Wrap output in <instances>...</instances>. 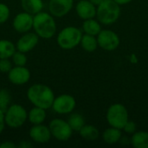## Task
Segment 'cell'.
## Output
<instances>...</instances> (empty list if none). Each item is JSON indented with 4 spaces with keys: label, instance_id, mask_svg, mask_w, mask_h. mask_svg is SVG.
Here are the masks:
<instances>
[{
    "label": "cell",
    "instance_id": "d6a6232c",
    "mask_svg": "<svg viewBox=\"0 0 148 148\" xmlns=\"http://www.w3.org/2000/svg\"><path fill=\"white\" fill-rule=\"evenodd\" d=\"M114 1H115L118 4H120V5H125V4H127V3H129L130 2H132L133 0H114Z\"/></svg>",
    "mask_w": 148,
    "mask_h": 148
},
{
    "label": "cell",
    "instance_id": "cb8c5ba5",
    "mask_svg": "<svg viewBox=\"0 0 148 148\" xmlns=\"http://www.w3.org/2000/svg\"><path fill=\"white\" fill-rule=\"evenodd\" d=\"M68 123L69 125V127H71V129L73 130V132H79L82 127L85 125V119L84 117L77 113L75 114H71L68 119Z\"/></svg>",
    "mask_w": 148,
    "mask_h": 148
},
{
    "label": "cell",
    "instance_id": "7c38bea8",
    "mask_svg": "<svg viewBox=\"0 0 148 148\" xmlns=\"http://www.w3.org/2000/svg\"><path fill=\"white\" fill-rule=\"evenodd\" d=\"M29 135L30 140L37 144L48 143L52 137L49 127L43 125V123L33 125L29 131Z\"/></svg>",
    "mask_w": 148,
    "mask_h": 148
},
{
    "label": "cell",
    "instance_id": "ba28073f",
    "mask_svg": "<svg viewBox=\"0 0 148 148\" xmlns=\"http://www.w3.org/2000/svg\"><path fill=\"white\" fill-rule=\"evenodd\" d=\"M76 106L75 99L68 94H63L55 97L51 108L59 114H68L73 112Z\"/></svg>",
    "mask_w": 148,
    "mask_h": 148
},
{
    "label": "cell",
    "instance_id": "5b68a950",
    "mask_svg": "<svg viewBox=\"0 0 148 148\" xmlns=\"http://www.w3.org/2000/svg\"><path fill=\"white\" fill-rule=\"evenodd\" d=\"M28 120L26 109L20 104H11L4 111L5 125L12 129L21 127Z\"/></svg>",
    "mask_w": 148,
    "mask_h": 148
},
{
    "label": "cell",
    "instance_id": "ac0fdd59",
    "mask_svg": "<svg viewBox=\"0 0 148 148\" xmlns=\"http://www.w3.org/2000/svg\"><path fill=\"white\" fill-rule=\"evenodd\" d=\"M100 23H101L98 20H95L94 18L84 20L82 23V30L85 34L96 36L101 30V26Z\"/></svg>",
    "mask_w": 148,
    "mask_h": 148
},
{
    "label": "cell",
    "instance_id": "4dcf8cb0",
    "mask_svg": "<svg viewBox=\"0 0 148 148\" xmlns=\"http://www.w3.org/2000/svg\"><path fill=\"white\" fill-rule=\"evenodd\" d=\"M17 147V146L16 144H14L12 141L10 140H7V141H3V143L0 144V148H16Z\"/></svg>",
    "mask_w": 148,
    "mask_h": 148
},
{
    "label": "cell",
    "instance_id": "2e32d148",
    "mask_svg": "<svg viewBox=\"0 0 148 148\" xmlns=\"http://www.w3.org/2000/svg\"><path fill=\"white\" fill-rule=\"evenodd\" d=\"M42 0H21V7L23 11L31 15H36L41 12L43 9Z\"/></svg>",
    "mask_w": 148,
    "mask_h": 148
},
{
    "label": "cell",
    "instance_id": "d6986e66",
    "mask_svg": "<svg viewBox=\"0 0 148 148\" xmlns=\"http://www.w3.org/2000/svg\"><path fill=\"white\" fill-rule=\"evenodd\" d=\"M121 138V131L119 128H115V127H110L108 128L104 131V133L102 134V139L103 140L109 145H113L115 144L117 142L120 141Z\"/></svg>",
    "mask_w": 148,
    "mask_h": 148
},
{
    "label": "cell",
    "instance_id": "4fadbf2b",
    "mask_svg": "<svg viewBox=\"0 0 148 148\" xmlns=\"http://www.w3.org/2000/svg\"><path fill=\"white\" fill-rule=\"evenodd\" d=\"M7 75L9 81L17 86L26 84L30 79V72L25 66H14Z\"/></svg>",
    "mask_w": 148,
    "mask_h": 148
},
{
    "label": "cell",
    "instance_id": "4316f807",
    "mask_svg": "<svg viewBox=\"0 0 148 148\" xmlns=\"http://www.w3.org/2000/svg\"><path fill=\"white\" fill-rule=\"evenodd\" d=\"M10 15V8L7 4L3 3H0V24L7 22Z\"/></svg>",
    "mask_w": 148,
    "mask_h": 148
},
{
    "label": "cell",
    "instance_id": "3957f363",
    "mask_svg": "<svg viewBox=\"0 0 148 148\" xmlns=\"http://www.w3.org/2000/svg\"><path fill=\"white\" fill-rule=\"evenodd\" d=\"M121 7L114 0H103L96 8V16L101 23L110 25L120 17Z\"/></svg>",
    "mask_w": 148,
    "mask_h": 148
},
{
    "label": "cell",
    "instance_id": "ffe728a7",
    "mask_svg": "<svg viewBox=\"0 0 148 148\" xmlns=\"http://www.w3.org/2000/svg\"><path fill=\"white\" fill-rule=\"evenodd\" d=\"M16 50V45L11 41L7 39L0 40V59L11 58Z\"/></svg>",
    "mask_w": 148,
    "mask_h": 148
},
{
    "label": "cell",
    "instance_id": "8992f818",
    "mask_svg": "<svg viewBox=\"0 0 148 148\" xmlns=\"http://www.w3.org/2000/svg\"><path fill=\"white\" fill-rule=\"evenodd\" d=\"M107 121L111 127L121 130L128 121V111L122 104H113L108 109Z\"/></svg>",
    "mask_w": 148,
    "mask_h": 148
},
{
    "label": "cell",
    "instance_id": "1f68e13d",
    "mask_svg": "<svg viewBox=\"0 0 148 148\" xmlns=\"http://www.w3.org/2000/svg\"><path fill=\"white\" fill-rule=\"evenodd\" d=\"M17 147L19 148H29L32 147V144L29 143L27 140H23L19 143V145H17Z\"/></svg>",
    "mask_w": 148,
    "mask_h": 148
},
{
    "label": "cell",
    "instance_id": "9a60e30c",
    "mask_svg": "<svg viewBox=\"0 0 148 148\" xmlns=\"http://www.w3.org/2000/svg\"><path fill=\"white\" fill-rule=\"evenodd\" d=\"M75 11L78 16L83 20L96 16V6L89 0H80L76 4Z\"/></svg>",
    "mask_w": 148,
    "mask_h": 148
},
{
    "label": "cell",
    "instance_id": "83f0119b",
    "mask_svg": "<svg viewBox=\"0 0 148 148\" xmlns=\"http://www.w3.org/2000/svg\"><path fill=\"white\" fill-rule=\"evenodd\" d=\"M12 62L10 58L0 59V72L3 74H8V72L12 69Z\"/></svg>",
    "mask_w": 148,
    "mask_h": 148
},
{
    "label": "cell",
    "instance_id": "30bf717a",
    "mask_svg": "<svg viewBox=\"0 0 148 148\" xmlns=\"http://www.w3.org/2000/svg\"><path fill=\"white\" fill-rule=\"evenodd\" d=\"M33 15L25 11L16 14L12 22L14 29L20 34L29 32L33 29Z\"/></svg>",
    "mask_w": 148,
    "mask_h": 148
},
{
    "label": "cell",
    "instance_id": "d4e9b609",
    "mask_svg": "<svg viewBox=\"0 0 148 148\" xmlns=\"http://www.w3.org/2000/svg\"><path fill=\"white\" fill-rule=\"evenodd\" d=\"M10 101H11L10 93L5 88H1L0 89V109L4 112L10 105Z\"/></svg>",
    "mask_w": 148,
    "mask_h": 148
},
{
    "label": "cell",
    "instance_id": "603a6c76",
    "mask_svg": "<svg viewBox=\"0 0 148 148\" xmlns=\"http://www.w3.org/2000/svg\"><path fill=\"white\" fill-rule=\"evenodd\" d=\"M131 143L135 148H148V133L145 131L133 134Z\"/></svg>",
    "mask_w": 148,
    "mask_h": 148
},
{
    "label": "cell",
    "instance_id": "e0dca14e",
    "mask_svg": "<svg viewBox=\"0 0 148 148\" xmlns=\"http://www.w3.org/2000/svg\"><path fill=\"white\" fill-rule=\"evenodd\" d=\"M46 120V109L35 107L32 108L28 113V121L32 125L42 124Z\"/></svg>",
    "mask_w": 148,
    "mask_h": 148
},
{
    "label": "cell",
    "instance_id": "44dd1931",
    "mask_svg": "<svg viewBox=\"0 0 148 148\" xmlns=\"http://www.w3.org/2000/svg\"><path fill=\"white\" fill-rule=\"evenodd\" d=\"M80 44H81L82 48L88 53L95 51L98 47L97 38L95 36H91V35H88V34L82 35Z\"/></svg>",
    "mask_w": 148,
    "mask_h": 148
},
{
    "label": "cell",
    "instance_id": "836d02e7",
    "mask_svg": "<svg viewBox=\"0 0 148 148\" xmlns=\"http://www.w3.org/2000/svg\"><path fill=\"white\" fill-rule=\"evenodd\" d=\"M89 1H90L93 4H95V6H98L103 0H89Z\"/></svg>",
    "mask_w": 148,
    "mask_h": 148
},
{
    "label": "cell",
    "instance_id": "8fae6325",
    "mask_svg": "<svg viewBox=\"0 0 148 148\" xmlns=\"http://www.w3.org/2000/svg\"><path fill=\"white\" fill-rule=\"evenodd\" d=\"M74 0H49V11L54 17H62L70 12Z\"/></svg>",
    "mask_w": 148,
    "mask_h": 148
},
{
    "label": "cell",
    "instance_id": "6da1fadb",
    "mask_svg": "<svg viewBox=\"0 0 148 148\" xmlns=\"http://www.w3.org/2000/svg\"><path fill=\"white\" fill-rule=\"evenodd\" d=\"M55 97L53 90L45 84L36 83L31 85L27 90V98L29 102L35 107L46 110L51 108Z\"/></svg>",
    "mask_w": 148,
    "mask_h": 148
},
{
    "label": "cell",
    "instance_id": "f546056e",
    "mask_svg": "<svg viewBox=\"0 0 148 148\" xmlns=\"http://www.w3.org/2000/svg\"><path fill=\"white\" fill-rule=\"evenodd\" d=\"M5 121H4V112L0 109V134L3 133L5 127Z\"/></svg>",
    "mask_w": 148,
    "mask_h": 148
},
{
    "label": "cell",
    "instance_id": "484cf974",
    "mask_svg": "<svg viewBox=\"0 0 148 148\" xmlns=\"http://www.w3.org/2000/svg\"><path fill=\"white\" fill-rule=\"evenodd\" d=\"M11 62L15 66H25L28 62L26 53L16 50L11 56Z\"/></svg>",
    "mask_w": 148,
    "mask_h": 148
},
{
    "label": "cell",
    "instance_id": "52a82bcc",
    "mask_svg": "<svg viewBox=\"0 0 148 148\" xmlns=\"http://www.w3.org/2000/svg\"><path fill=\"white\" fill-rule=\"evenodd\" d=\"M49 128L50 130L51 136L59 141H67L71 138L73 134V130L69 127L68 121L59 118L50 121Z\"/></svg>",
    "mask_w": 148,
    "mask_h": 148
},
{
    "label": "cell",
    "instance_id": "7a4b0ae2",
    "mask_svg": "<svg viewBox=\"0 0 148 148\" xmlns=\"http://www.w3.org/2000/svg\"><path fill=\"white\" fill-rule=\"evenodd\" d=\"M56 23L55 17L49 12L41 11L33 16L34 32L42 39L52 38L56 32Z\"/></svg>",
    "mask_w": 148,
    "mask_h": 148
},
{
    "label": "cell",
    "instance_id": "277c9868",
    "mask_svg": "<svg viewBox=\"0 0 148 148\" xmlns=\"http://www.w3.org/2000/svg\"><path fill=\"white\" fill-rule=\"evenodd\" d=\"M82 32L75 26H68L63 28L57 35V44L62 49H72L78 46L81 42Z\"/></svg>",
    "mask_w": 148,
    "mask_h": 148
},
{
    "label": "cell",
    "instance_id": "f1b7e54d",
    "mask_svg": "<svg viewBox=\"0 0 148 148\" xmlns=\"http://www.w3.org/2000/svg\"><path fill=\"white\" fill-rule=\"evenodd\" d=\"M136 124L134 122V121H128L126 125L124 126L123 127V130L127 133V134H133L136 132Z\"/></svg>",
    "mask_w": 148,
    "mask_h": 148
},
{
    "label": "cell",
    "instance_id": "5bb4252c",
    "mask_svg": "<svg viewBox=\"0 0 148 148\" xmlns=\"http://www.w3.org/2000/svg\"><path fill=\"white\" fill-rule=\"evenodd\" d=\"M39 36L35 32H26L17 40L16 43V50L22 51L23 53H28L31 51L38 44Z\"/></svg>",
    "mask_w": 148,
    "mask_h": 148
},
{
    "label": "cell",
    "instance_id": "7402d4cb",
    "mask_svg": "<svg viewBox=\"0 0 148 148\" xmlns=\"http://www.w3.org/2000/svg\"><path fill=\"white\" fill-rule=\"evenodd\" d=\"M80 136L86 140H89V141H93L99 138L100 136V133L99 130L93 125H84L82 129L79 131Z\"/></svg>",
    "mask_w": 148,
    "mask_h": 148
},
{
    "label": "cell",
    "instance_id": "9c48e42d",
    "mask_svg": "<svg viewBox=\"0 0 148 148\" xmlns=\"http://www.w3.org/2000/svg\"><path fill=\"white\" fill-rule=\"evenodd\" d=\"M98 46L107 51H112L118 48L120 44L119 36L110 29H101L97 35Z\"/></svg>",
    "mask_w": 148,
    "mask_h": 148
}]
</instances>
